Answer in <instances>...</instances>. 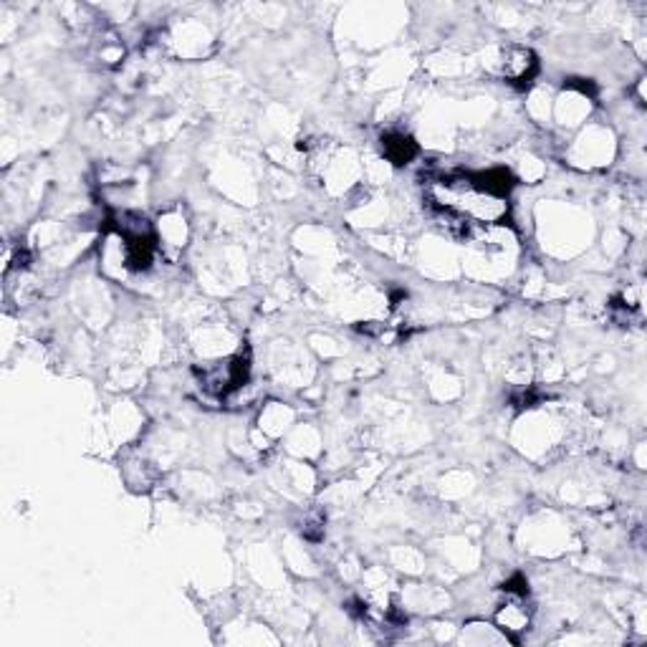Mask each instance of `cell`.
<instances>
[{"label":"cell","mask_w":647,"mask_h":647,"mask_svg":"<svg viewBox=\"0 0 647 647\" xmlns=\"http://www.w3.org/2000/svg\"><path fill=\"white\" fill-rule=\"evenodd\" d=\"M248 374H251V357H248V352L245 354L241 352L235 357L200 372V387L213 397H228L248 382Z\"/></svg>","instance_id":"6da1fadb"},{"label":"cell","mask_w":647,"mask_h":647,"mask_svg":"<svg viewBox=\"0 0 647 647\" xmlns=\"http://www.w3.org/2000/svg\"><path fill=\"white\" fill-rule=\"evenodd\" d=\"M501 74L513 86H529L533 76L539 74V58H536L532 48H509L506 56H503V64H501Z\"/></svg>","instance_id":"7a4b0ae2"},{"label":"cell","mask_w":647,"mask_h":647,"mask_svg":"<svg viewBox=\"0 0 647 647\" xmlns=\"http://www.w3.org/2000/svg\"><path fill=\"white\" fill-rule=\"evenodd\" d=\"M496 624L501 632H506L513 642H519L521 632H526L532 624V614L526 610V597L506 594V602L496 610Z\"/></svg>","instance_id":"3957f363"},{"label":"cell","mask_w":647,"mask_h":647,"mask_svg":"<svg viewBox=\"0 0 647 647\" xmlns=\"http://www.w3.org/2000/svg\"><path fill=\"white\" fill-rule=\"evenodd\" d=\"M124 243V266L134 274L150 271L154 258H157V235H144V238H132Z\"/></svg>","instance_id":"277c9868"},{"label":"cell","mask_w":647,"mask_h":647,"mask_svg":"<svg viewBox=\"0 0 647 647\" xmlns=\"http://www.w3.org/2000/svg\"><path fill=\"white\" fill-rule=\"evenodd\" d=\"M468 177H471V183L478 190H483V193L493 197H501V200H509L511 190L516 187V180H513V174L506 167H491V170H483V173H468Z\"/></svg>","instance_id":"5b68a950"},{"label":"cell","mask_w":647,"mask_h":647,"mask_svg":"<svg viewBox=\"0 0 647 647\" xmlns=\"http://www.w3.org/2000/svg\"><path fill=\"white\" fill-rule=\"evenodd\" d=\"M382 152H384V157L393 162L394 167H404V164H410L420 154V147H417L415 139L410 137V134H404V132H387L382 137Z\"/></svg>","instance_id":"8992f818"},{"label":"cell","mask_w":647,"mask_h":647,"mask_svg":"<svg viewBox=\"0 0 647 647\" xmlns=\"http://www.w3.org/2000/svg\"><path fill=\"white\" fill-rule=\"evenodd\" d=\"M503 592L509 597H529V582H526L523 574H513V577L503 582Z\"/></svg>","instance_id":"52a82bcc"},{"label":"cell","mask_w":647,"mask_h":647,"mask_svg":"<svg viewBox=\"0 0 647 647\" xmlns=\"http://www.w3.org/2000/svg\"><path fill=\"white\" fill-rule=\"evenodd\" d=\"M569 89H574L582 96H594L597 94V86L592 79H569Z\"/></svg>","instance_id":"ba28073f"}]
</instances>
